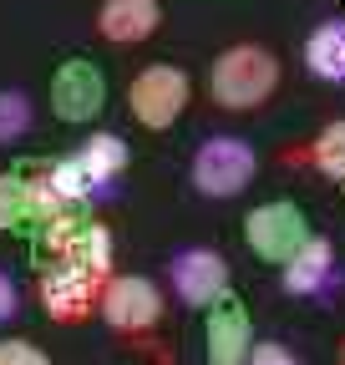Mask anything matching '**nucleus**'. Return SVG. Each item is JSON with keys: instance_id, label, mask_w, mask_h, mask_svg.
Wrapping results in <instances>:
<instances>
[{"instance_id": "12", "label": "nucleus", "mask_w": 345, "mask_h": 365, "mask_svg": "<svg viewBox=\"0 0 345 365\" xmlns=\"http://www.w3.org/2000/svg\"><path fill=\"white\" fill-rule=\"evenodd\" d=\"M305 66L320 81H345V21H325L305 41Z\"/></svg>"}, {"instance_id": "21", "label": "nucleus", "mask_w": 345, "mask_h": 365, "mask_svg": "<svg viewBox=\"0 0 345 365\" xmlns=\"http://www.w3.org/2000/svg\"><path fill=\"white\" fill-rule=\"evenodd\" d=\"M21 309V294H16V284L6 279V274H0V319H11Z\"/></svg>"}, {"instance_id": "9", "label": "nucleus", "mask_w": 345, "mask_h": 365, "mask_svg": "<svg viewBox=\"0 0 345 365\" xmlns=\"http://www.w3.org/2000/svg\"><path fill=\"white\" fill-rule=\"evenodd\" d=\"M168 274H172V294L183 304H193V309H208V304H219L229 294V264L213 249H183L168 264Z\"/></svg>"}, {"instance_id": "16", "label": "nucleus", "mask_w": 345, "mask_h": 365, "mask_svg": "<svg viewBox=\"0 0 345 365\" xmlns=\"http://www.w3.org/2000/svg\"><path fill=\"white\" fill-rule=\"evenodd\" d=\"M31 223V182L21 173H0V228Z\"/></svg>"}, {"instance_id": "18", "label": "nucleus", "mask_w": 345, "mask_h": 365, "mask_svg": "<svg viewBox=\"0 0 345 365\" xmlns=\"http://www.w3.org/2000/svg\"><path fill=\"white\" fill-rule=\"evenodd\" d=\"M26 127H31V102L21 91H0V148L16 143Z\"/></svg>"}, {"instance_id": "7", "label": "nucleus", "mask_w": 345, "mask_h": 365, "mask_svg": "<svg viewBox=\"0 0 345 365\" xmlns=\"http://www.w3.org/2000/svg\"><path fill=\"white\" fill-rule=\"evenodd\" d=\"M46 244L61 264H76L97 279H112V234L92 218H51Z\"/></svg>"}, {"instance_id": "19", "label": "nucleus", "mask_w": 345, "mask_h": 365, "mask_svg": "<svg viewBox=\"0 0 345 365\" xmlns=\"http://www.w3.org/2000/svg\"><path fill=\"white\" fill-rule=\"evenodd\" d=\"M0 365H51V355L31 340H0Z\"/></svg>"}, {"instance_id": "3", "label": "nucleus", "mask_w": 345, "mask_h": 365, "mask_svg": "<svg viewBox=\"0 0 345 365\" xmlns=\"http://www.w3.org/2000/svg\"><path fill=\"white\" fill-rule=\"evenodd\" d=\"M259 173V158L244 137H208L193 153V182L203 198H239Z\"/></svg>"}, {"instance_id": "8", "label": "nucleus", "mask_w": 345, "mask_h": 365, "mask_svg": "<svg viewBox=\"0 0 345 365\" xmlns=\"http://www.w3.org/2000/svg\"><path fill=\"white\" fill-rule=\"evenodd\" d=\"M249 350H254L249 304L239 294H224L219 304H208V314H203V355H208V365H244Z\"/></svg>"}, {"instance_id": "20", "label": "nucleus", "mask_w": 345, "mask_h": 365, "mask_svg": "<svg viewBox=\"0 0 345 365\" xmlns=\"http://www.w3.org/2000/svg\"><path fill=\"white\" fill-rule=\"evenodd\" d=\"M244 365H299V360H294L284 345L264 340V345H254V350H249V360H244Z\"/></svg>"}, {"instance_id": "22", "label": "nucleus", "mask_w": 345, "mask_h": 365, "mask_svg": "<svg viewBox=\"0 0 345 365\" xmlns=\"http://www.w3.org/2000/svg\"><path fill=\"white\" fill-rule=\"evenodd\" d=\"M340 365H345V345H340Z\"/></svg>"}, {"instance_id": "10", "label": "nucleus", "mask_w": 345, "mask_h": 365, "mask_svg": "<svg viewBox=\"0 0 345 365\" xmlns=\"http://www.w3.org/2000/svg\"><path fill=\"white\" fill-rule=\"evenodd\" d=\"M102 284H107V279H97V274H86V269L56 259V269L41 279V304H46V314L61 319V325H81V319L97 309Z\"/></svg>"}, {"instance_id": "17", "label": "nucleus", "mask_w": 345, "mask_h": 365, "mask_svg": "<svg viewBox=\"0 0 345 365\" xmlns=\"http://www.w3.org/2000/svg\"><path fill=\"white\" fill-rule=\"evenodd\" d=\"M46 182H51V193H56L61 203H81L86 193H92V178L81 173V163H76V158H61V163H51Z\"/></svg>"}, {"instance_id": "5", "label": "nucleus", "mask_w": 345, "mask_h": 365, "mask_svg": "<svg viewBox=\"0 0 345 365\" xmlns=\"http://www.w3.org/2000/svg\"><path fill=\"white\" fill-rule=\"evenodd\" d=\"M97 309H102V319L117 335H148L163 319V294H158L153 279H143V274H112L102 284Z\"/></svg>"}, {"instance_id": "1", "label": "nucleus", "mask_w": 345, "mask_h": 365, "mask_svg": "<svg viewBox=\"0 0 345 365\" xmlns=\"http://www.w3.org/2000/svg\"><path fill=\"white\" fill-rule=\"evenodd\" d=\"M279 86V61L274 51H264V46H229L224 56H213L208 66V97L219 102L224 112H254L264 107L274 97Z\"/></svg>"}, {"instance_id": "11", "label": "nucleus", "mask_w": 345, "mask_h": 365, "mask_svg": "<svg viewBox=\"0 0 345 365\" xmlns=\"http://www.w3.org/2000/svg\"><path fill=\"white\" fill-rule=\"evenodd\" d=\"M163 21V6L158 0H102L97 11V31L112 41V46H138L158 31Z\"/></svg>"}, {"instance_id": "14", "label": "nucleus", "mask_w": 345, "mask_h": 365, "mask_svg": "<svg viewBox=\"0 0 345 365\" xmlns=\"http://www.w3.org/2000/svg\"><path fill=\"white\" fill-rule=\"evenodd\" d=\"M76 163H81V173L92 178V188H97V182H107V178H117L127 168V143L117 132H92L76 148Z\"/></svg>"}, {"instance_id": "2", "label": "nucleus", "mask_w": 345, "mask_h": 365, "mask_svg": "<svg viewBox=\"0 0 345 365\" xmlns=\"http://www.w3.org/2000/svg\"><path fill=\"white\" fill-rule=\"evenodd\" d=\"M310 239H315V234H310L305 208L289 203V198L259 203V208L244 218V244H249L259 259H264V264H289Z\"/></svg>"}, {"instance_id": "4", "label": "nucleus", "mask_w": 345, "mask_h": 365, "mask_svg": "<svg viewBox=\"0 0 345 365\" xmlns=\"http://www.w3.org/2000/svg\"><path fill=\"white\" fill-rule=\"evenodd\" d=\"M188 97H193L188 71H178V66H148V71L133 76V86H127V112H133L148 132H163V127H172L183 117Z\"/></svg>"}, {"instance_id": "6", "label": "nucleus", "mask_w": 345, "mask_h": 365, "mask_svg": "<svg viewBox=\"0 0 345 365\" xmlns=\"http://www.w3.org/2000/svg\"><path fill=\"white\" fill-rule=\"evenodd\" d=\"M107 107V76L97 61L86 56H66L56 71H51V112L71 127L92 122L97 112Z\"/></svg>"}, {"instance_id": "13", "label": "nucleus", "mask_w": 345, "mask_h": 365, "mask_svg": "<svg viewBox=\"0 0 345 365\" xmlns=\"http://www.w3.org/2000/svg\"><path fill=\"white\" fill-rule=\"evenodd\" d=\"M330 269H335L330 244H325V239H310L305 249L284 264V289H289V294H315V289L330 279Z\"/></svg>"}, {"instance_id": "15", "label": "nucleus", "mask_w": 345, "mask_h": 365, "mask_svg": "<svg viewBox=\"0 0 345 365\" xmlns=\"http://www.w3.org/2000/svg\"><path fill=\"white\" fill-rule=\"evenodd\" d=\"M310 163H315L325 178H340V182H345V117L330 122L315 143H310Z\"/></svg>"}]
</instances>
